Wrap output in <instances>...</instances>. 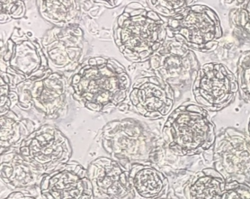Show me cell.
<instances>
[{
  "instance_id": "obj_1",
  "label": "cell",
  "mask_w": 250,
  "mask_h": 199,
  "mask_svg": "<svg viewBox=\"0 0 250 199\" xmlns=\"http://www.w3.org/2000/svg\"><path fill=\"white\" fill-rule=\"evenodd\" d=\"M188 108L189 124L186 107L183 105L171 114L165 124V127L170 128L167 140L169 149L179 156H194L213 151L214 127L206 119L207 111L201 106L196 112L189 111V105Z\"/></svg>"
},
{
  "instance_id": "obj_2",
  "label": "cell",
  "mask_w": 250,
  "mask_h": 199,
  "mask_svg": "<svg viewBox=\"0 0 250 199\" xmlns=\"http://www.w3.org/2000/svg\"><path fill=\"white\" fill-rule=\"evenodd\" d=\"M167 23V36L181 38L178 42L202 51L214 50L218 44L215 40L222 35L219 17L206 6H186Z\"/></svg>"
},
{
  "instance_id": "obj_3",
  "label": "cell",
  "mask_w": 250,
  "mask_h": 199,
  "mask_svg": "<svg viewBox=\"0 0 250 199\" xmlns=\"http://www.w3.org/2000/svg\"><path fill=\"white\" fill-rule=\"evenodd\" d=\"M42 199H94L87 169L77 162L62 164L41 179Z\"/></svg>"
},
{
  "instance_id": "obj_4",
  "label": "cell",
  "mask_w": 250,
  "mask_h": 199,
  "mask_svg": "<svg viewBox=\"0 0 250 199\" xmlns=\"http://www.w3.org/2000/svg\"><path fill=\"white\" fill-rule=\"evenodd\" d=\"M130 170L118 161L101 157L87 168L94 197L99 199H135L129 181Z\"/></svg>"
},
{
  "instance_id": "obj_5",
  "label": "cell",
  "mask_w": 250,
  "mask_h": 199,
  "mask_svg": "<svg viewBox=\"0 0 250 199\" xmlns=\"http://www.w3.org/2000/svg\"><path fill=\"white\" fill-rule=\"evenodd\" d=\"M213 148V168L226 179L248 182L250 179V143L225 141Z\"/></svg>"
},
{
  "instance_id": "obj_6",
  "label": "cell",
  "mask_w": 250,
  "mask_h": 199,
  "mask_svg": "<svg viewBox=\"0 0 250 199\" xmlns=\"http://www.w3.org/2000/svg\"><path fill=\"white\" fill-rule=\"evenodd\" d=\"M42 176L19 153L17 148H11L1 154L0 177L14 191L39 189Z\"/></svg>"
},
{
  "instance_id": "obj_7",
  "label": "cell",
  "mask_w": 250,
  "mask_h": 199,
  "mask_svg": "<svg viewBox=\"0 0 250 199\" xmlns=\"http://www.w3.org/2000/svg\"><path fill=\"white\" fill-rule=\"evenodd\" d=\"M129 181L135 199H165L170 193L167 176L150 163L133 164Z\"/></svg>"
},
{
  "instance_id": "obj_8",
  "label": "cell",
  "mask_w": 250,
  "mask_h": 199,
  "mask_svg": "<svg viewBox=\"0 0 250 199\" xmlns=\"http://www.w3.org/2000/svg\"><path fill=\"white\" fill-rule=\"evenodd\" d=\"M227 180L214 168H203L183 186L185 199H222Z\"/></svg>"
},
{
  "instance_id": "obj_9",
  "label": "cell",
  "mask_w": 250,
  "mask_h": 199,
  "mask_svg": "<svg viewBox=\"0 0 250 199\" xmlns=\"http://www.w3.org/2000/svg\"><path fill=\"white\" fill-rule=\"evenodd\" d=\"M239 83L238 86L241 89V96L245 95L250 102V51L243 53L238 64Z\"/></svg>"
},
{
  "instance_id": "obj_10",
  "label": "cell",
  "mask_w": 250,
  "mask_h": 199,
  "mask_svg": "<svg viewBox=\"0 0 250 199\" xmlns=\"http://www.w3.org/2000/svg\"><path fill=\"white\" fill-rule=\"evenodd\" d=\"M222 199H250V184L235 179H226Z\"/></svg>"
},
{
  "instance_id": "obj_11",
  "label": "cell",
  "mask_w": 250,
  "mask_h": 199,
  "mask_svg": "<svg viewBox=\"0 0 250 199\" xmlns=\"http://www.w3.org/2000/svg\"><path fill=\"white\" fill-rule=\"evenodd\" d=\"M2 199H42L39 189L34 190H15Z\"/></svg>"
},
{
  "instance_id": "obj_12",
  "label": "cell",
  "mask_w": 250,
  "mask_h": 199,
  "mask_svg": "<svg viewBox=\"0 0 250 199\" xmlns=\"http://www.w3.org/2000/svg\"><path fill=\"white\" fill-rule=\"evenodd\" d=\"M86 106L90 108V109L93 110V111H100V109H99V105H97V104L93 103V102H86Z\"/></svg>"
},
{
  "instance_id": "obj_13",
  "label": "cell",
  "mask_w": 250,
  "mask_h": 199,
  "mask_svg": "<svg viewBox=\"0 0 250 199\" xmlns=\"http://www.w3.org/2000/svg\"><path fill=\"white\" fill-rule=\"evenodd\" d=\"M181 199L180 198H178V196L175 194V193L172 192V193H169V196L167 198H165V199Z\"/></svg>"
},
{
  "instance_id": "obj_14",
  "label": "cell",
  "mask_w": 250,
  "mask_h": 199,
  "mask_svg": "<svg viewBox=\"0 0 250 199\" xmlns=\"http://www.w3.org/2000/svg\"><path fill=\"white\" fill-rule=\"evenodd\" d=\"M80 79H81V77H80V74L75 75L74 77H73V83H78L80 82Z\"/></svg>"
},
{
  "instance_id": "obj_15",
  "label": "cell",
  "mask_w": 250,
  "mask_h": 199,
  "mask_svg": "<svg viewBox=\"0 0 250 199\" xmlns=\"http://www.w3.org/2000/svg\"><path fill=\"white\" fill-rule=\"evenodd\" d=\"M89 63H90V65H96V64H98L96 59H91Z\"/></svg>"
},
{
  "instance_id": "obj_16",
  "label": "cell",
  "mask_w": 250,
  "mask_h": 199,
  "mask_svg": "<svg viewBox=\"0 0 250 199\" xmlns=\"http://www.w3.org/2000/svg\"><path fill=\"white\" fill-rule=\"evenodd\" d=\"M249 131H250V124H249Z\"/></svg>"
}]
</instances>
